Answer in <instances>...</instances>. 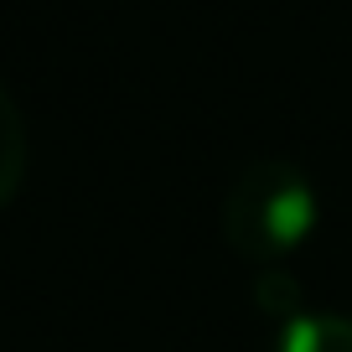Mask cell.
<instances>
[{
  "instance_id": "cell-2",
  "label": "cell",
  "mask_w": 352,
  "mask_h": 352,
  "mask_svg": "<svg viewBox=\"0 0 352 352\" xmlns=\"http://www.w3.org/2000/svg\"><path fill=\"white\" fill-rule=\"evenodd\" d=\"M21 182H26V120L16 109L11 88L0 83V208L16 202Z\"/></svg>"
},
{
  "instance_id": "cell-1",
  "label": "cell",
  "mask_w": 352,
  "mask_h": 352,
  "mask_svg": "<svg viewBox=\"0 0 352 352\" xmlns=\"http://www.w3.org/2000/svg\"><path fill=\"white\" fill-rule=\"evenodd\" d=\"M316 187L290 161L259 155L223 192V239L254 270H280L316 228Z\"/></svg>"
},
{
  "instance_id": "cell-3",
  "label": "cell",
  "mask_w": 352,
  "mask_h": 352,
  "mask_svg": "<svg viewBox=\"0 0 352 352\" xmlns=\"http://www.w3.org/2000/svg\"><path fill=\"white\" fill-rule=\"evenodd\" d=\"M280 352H352L347 316H296L280 337Z\"/></svg>"
}]
</instances>
